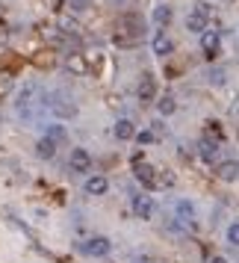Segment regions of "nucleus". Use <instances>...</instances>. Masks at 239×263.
<instances>
[{"mask_svg":"<svg viewBox=\"0 0 239 263\" xmlns=\"http://www.w3.org/2000/svg\"><path fill=\"white\" fill-rule=\"evenodd\" d=\"M48 107L53 109L56 119H77V104H74L68 95H62V92H50L48 95Z\"/></svg>","mask_w":239,"mask_h":263,"instance_id":"1","label":"nucleus"},{"mask_svg":"<svg viewBox=\"0 0 239 263\" xmlns=\"http://www.w3.org/2000/svg\"><path fill=\"white\" fill-rule=\"evenodd\" d=\"M130 207H133V213L139 216V219H151V216L156 213V204L151 195H145V192H136L130 198Z\"/></svg>","mask_w":239,"mask_h":263,"instance_id":"2","label":"nucleus"},{"mask_svg":"<svg viewBox=\"0 0 239 263\" xmlns=\"http://www.w3.org/2000/svg\"><path fill=\"white\" fill-rule=\"evenodd\" d=\"M109 251H112L109 237H89L83 242V254H89V257H107Z\"/></svg>","mask_w":239,"mask_h":263,"instance_id":"3","label":"nucleus"},{"mask_svg":"<svg viewBox=\"0 0 239 263\" xmlns=\"http://www.w3.org/2000/svg\"><path fill=\"white\" fill-rule=\"evenodd\" d=\"M133 178L139 180L145 190H154L156 186V166H151V163H136L133 166Z\"/></svg>","mask_w":239,"mask_h":263,"instance_id":"4","label":"nucleus"},{"mask_svg":"<svg viewBox=\"0 0 239 263\" xmlns=\"http://www.w3.org/2000/svg\"><path fill=\"white\" fill-rule=\"evenodd\" d=\"M215 175L225 180V183H233V180H239V160H233V157H227V160H218V166H215Z\"/></svg>","mask_w":239,"mask_h":263,"instance_id":"5","label":"nucleus"},{"mask_svg":"<svg viewBox=\"0 0 239 263\" xmlns=\"http://www.w3.org/2000/svg\"><path fill=\"white\" fill-rule=\"evenodd\" d=\"M136 95H139V101H154V98H156V80H154V74L145 71L142 77H139Z\"/></svg>","mask_w":239,"mask_h":263,"instance_id":"6","label":"nucleus"},{"mask_svg":"<svg viewBox=\"0 0 239 263\" xmlns=\"http://www.w3.org/2000/svg\"><path fill=\"white\" fill-rule=\"evenodd\" d=\"M218 48H222V36H218L215 30H204L201 33V50L204 53H210V57H215Z\"/></svg>","mask_w":239,"mask_h":263,"instance_id":"7","label":"nucleus"},{"mask_svg":"<svg viewBox=\"0 0 239 263\" xmlns=\"http://www.w3.org/2000/svg\"><path fill=\"white\" fill-rule=\"evenodd\" d=\"M151 21H154L156 27H168L174 21V9H171L168 3H160V6H154V12H151Z\"/></svg>","mask_w":239,"mask_h":263,"instance_id":"8","label":"nucleus"},{"mask_svg":"<svg viewBox=\"0 0 239 263\" xmlns=\"http://www.w3.org/2000/svg\"><path fill=\"white\" fill-rule=\"evenodd\" d=\"M68 163H71L74 172H89V168H92V157H89V151H86V148H74Z\"/></svg>","mask_w":239,"mask_h":263,"instance_id":"9","label":"nucleus"},{"mask_svg":"<svg viewBox=\"0 0 239 263\" xmlns=\"http://www.w3.org/2000/svg\"><path fill=\"white\" fill-rule=\"evenodd\" d=\"M151 50H154L156 57H168V53L174 50V42H171L166 33H156V36L151 39Z\"/></svg>","mask_w":239,"mask_h":263,"instance_id":"10","label":"nucleus"},{"mask_svg":"<svg viewBox=\"0 0 239 263\" xmlns=\"http://www.w3.org/2000/svg\"><path fill=\"white\" fill-rule=\"evenodd\" d=\"M198 154H201L204 163H215V154H218V142L210 139V136H204L201 142H198Z\"/></svg>","mask_w":239,"mask_h":263,"instance_id":"11","label":"nucleus"},{"mask_svg":"<svg viewBox=\"0 0 239 263\" xmlns=\"http://www.w3.org/2000/svg\"><path fill=\"white\" fill-rule=\"evenodd\" d=\"M89 195H104L109 190V180L104 175H92V178H86V186H83Z\"/></svg>","mask_w":239,"mask_h":263,"instance_id":"12","label":"nucleus"},{"mask_svg":"<svg viewBox=\"0 0 239 263\" xmlns=\"http://www.w3.org/2000/svg\"><path fill=\"white\" fill-rule=\"evenodd\" d=\"M112 133H115V139H118V142H127V139L136 136V127H133L130 119H118V121H115V127H112Z\"/></svg>","mask_w":239,"mask_h":263,"instance_id":"13","label":"nucleus"},{"mask_svg":"<svg viewBox=\"0 0 239 263\" xmlns=\"http://www.w3.org/2000/svg\"><path fill=\"white\" fill-rule=\"evenodd\" d=\"M156 112H160L163 119L174 116V112H177V101H174L171 95H160V98H156Z\"/></svg>","mask_w":239,"mask_h":263,"instance_id":"14","label":"nucleus"},{"mask_svg":"<svg viewBox=\"0 0 239 263\" xmlns=\"http://www.w3.org/2000/svg\"><path fill=\"white\" fill-rule=\"evenodd\" d=\"M36 154L42 157V160H53V157H56V142L48 139V136H42L36 142Z\"/></svg>","mask_w":239,"mask_h":263,"instance_id":"15","label":"nucleus"},{"mask_svg":"<svg viewBox=\"0 0 239 263\" xmlns=\"http://www.w3.org/2000/svg\"><path fill=\"white\" fill-rule=\"evenodd\" d=\"M30 101H33V86H24L21 89V95H18V101H15V107H18V112L21 116H30Z\"/></svg>","mask_w":239,"mask_h":263,"instance_id":"16","label":"nucleus"},{"mask_svg":"<svg viewBox=\"0 0 239 263\" xmlns=\"http://www.w3.org/2000/svg\"><path fill=\"white\" fill-rule=\"evenodd\" d=\"M65 68L71 74H86L89 68H86V60L80 57V53H68V60H65Z\"/></svg>","mask_w":239,"mask_h":263,"instance_id":"17","label":"nucleus"},{"mask_svg":"<svg viewBox=\"0 0 239 263\" xmlns=\"http://www.w3.org/2000/svg\"><path fill=\"white\" fill-rule=\"evenodd\" d=\"M207 24H210V21H207V18H201V15H195V12H192L189 18H186V30H192V33H198V36H201L204 30H210Z\"/></svg>","mask_w":239,"mask_h":263,"instance_id":"18","label":"nucleus"},{"mask_svg":"<svg viewBox=\"0 0 239 263\" xmlns=\"http://www.w3.org/2000/svg\"><path fill=\"white\" fill-rule=\"evenodd\" d=\"M177 219H183V222H192V219H195V204L186 201V198H183V201H177Z\"/></svg>","mask_w":239,"mask_h":263,"instance_id":"19","label":"nucleus"},{"mask_svg":"<svg viewBox=\"0 0 239 263\" xmlns=\"http://www.w3.org/2000/svg\"><path fill=\"white\" fill-rule=\"evenodd\" d=\"M48 139H53V142L59 145V142H65V139H68V130H65L62 124H50V127H48Z\"/></svg>","mask_w":239,"mask_h":263,"instance_id":"20","label":"nucleus"},{"mask_svg":"<svg viewBox=\"0 0 239 263\" xmlns=\"http://www.w3.org/2000/svg\"><path fill=\"white\" fill-rule=\"evenodd\" d=\"M136 142H139V145H154L156 142V133L154 130H139V133H136Z\"/></svg>","mask_w":239,"mask_h":263,"instance_id":"21","label":"nucleus"},{"mask_svg":"<svg viewBox=\"0 0 239 263\" xmlns=\"http://www.w3.org/2000/svg\"><path fill=\"white\" fill-rule=\"evenodd\" d=\"M227 242H230V246H239V222L227 225Z\"/></svg>","mask_w":239,"mask_h":263,"instance_id":"22","label":"nucleus"},{"mask_svg":"<svg viewBox=\"0 0 239 263\" xmlns=\"http://www.w3.org/2000/svg\"><path fill=\"white\" fill-rule=\"evenodd\" d=\"M195 15H201V18H210V15H213V6H210V3H195Z\"/></svg>","mask_w":239,"mask_h":263,"instance_id":"23","label":"nucleus"},{"mask_svg":"<svg viewBox=\"0 0 239 263\" xmlns=\"http://www.w3.org/2000/svg\"><path fill=\"white\" fill-rule=\"evenodd\" d=\"M68 3H71L74 12H83V9H89V0H68Z\"/></svg>","mask_w":239,"mask_h":263,"instance_id":"24","label":"nucleus"},{"mask_svg":"<svg viewBox=\"0 0 239 263\" xmlns=\"http://www.w3.org/2000/svg\"><path fill=\"white\" fill-rule=\"evenodd\" d=\"M210 80H213V83H225V74L218 71V68H213V71H210Z\"/></svg>","mask_w":239,"mask_h":263,"instance_id":"25","label":"nucleus"},{"mask_svg":"<svg viewBox=\"0 0 239 263\" xmlns=\"http://www.w3.org/2000/svg\"><path fill=\"white\" fill-rule=\"evenodd\" d=\"M163 183H166V186H171V183H174V175H171V172H166V175H163Z\"/></svg>","mask_w":239,"mask_h":263,"instance_id":"26","label":"nucleus"},{"mask_svg":"<svg viewBox=\"0 0 239 263\" xmlns=\"http://www.w3.org/2000/svg\"><path fill=\"white\" fill-rule=\"evenodd\" d=\"M210 263H227L225 257H218V254H215V257H210Z\"/></svg>","mask_w":239,"mask_h":263,"instance_id":"27","label":"nucleus"},{"mask_svg":"<svg viewBox=\"0 0 239 263\" xmlns=\"http://www.w3.org/2000/svg\"><path fill=\"white\" fill-rule=\"evenodd\" d=\"M50 6H53V9H59V6H62V0H50Z\"/></svg>","mask_w":239,"mask_h":263,"instance_id":"28","label":"nucleus"}]
</instances>
